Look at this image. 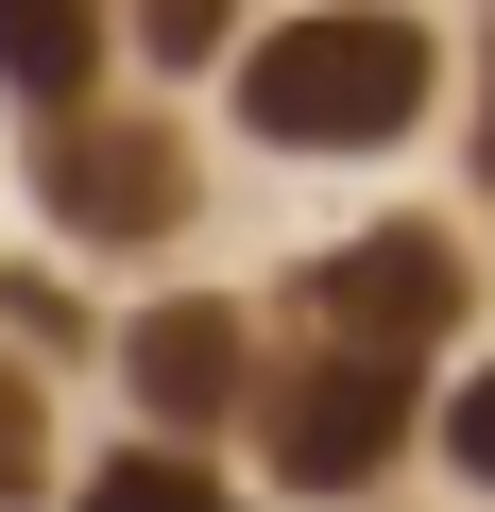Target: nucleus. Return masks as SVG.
<instances>
[{"instance_id":"20e7f679","label":"nucleus","mask_w":495,"mask_h":512,"mask_svg":"<svg viewBox=\"0 0 495 512\" xmlns=\"http://www.w3.org/2000/svg\"><path fill=\"white\" fill-rule=\"evenodd\" d=\"M52 205H69L86 239H171V222H188V154H171L154 120H120V137H52Z\"/></svg>"},{"instance_id":"7ed1b4c3","label":"nucleus","mask_w":495,"mask_h":512,"mask_svg":"<svg viewBox=\"0 0 495 512\" xmlns=\"http://www.w3.org/2000/svg\"><path fill=\"white\" fill-rule=\"evenodd\" d=\"M308 308H325V342L427 359V325H461V256H444L427 222H376V239H342L325 274H308Z\"/></svg>"},{"instance_id":"f257e3e1","label":"nucleus","mask_w":495,"mask_h":512,"mask_svg":"<svg viewBox=\"0 0 495 512\" xmlns=\"http://www.w3.org/2000/svg\"><path fill=\"white\" fill-rule=\"evenodd\" d=\"M239 103H257V137H291V154L410 137V103H427V35L376 18V0H325V18H291V35L239 52Z\"/></svg>"},{"instance_id":"39448f33","label":"nucleus","mask_w":495,"mask_h":512,"mask_svg":"<svg viewBox=\"0 0 495 512\" xmlns=\"http://www.w3.org/2000/svg\"><path fill=\"white\" fill-rule=\"evenodd\" d=\"M137 393H154L171 427H222L239 393H257V359H239V308H154V325H137Z\"/></svg>"},{"instance_id":"6e6552de","label":"nucleus","mask_w":495,"mask_h":512,"mask_svg":"<svg viewBox=\"0 0 495 512\" xmlns=\"http://www.w3.org/2000/svg\"><path fill=\"white\" fill-rule=\"evenodd\" d=\"M52 478V410H35V376H0V495H35Z\"/></svg>"},{"instance_id":"f03ea898","label":"nucleus","mask_w":495,"mask_h":512,"mask_svg":"<svg viewBox=\"0 0 495 512\" xmlns=\"http://www.w3.org/2000/svg\"><path fill=\"white\" fill-rule=\"evenodd\" d=\"M393 444H410V359L325 342V359H291V376H274V461H291V478H325V495H342V478H376Z\"/></svg>"},{"instance_id":"1a4fd4ad","label":"nucleus","mask_w":495,"mask_h":512,"mask_svg":"<svg viewBox=\"0 0 495 512\" xmlns=\"http://www.w3.org/2000/svg\"><path fill=\"white\" fill-rule=\"evenodd\" d=\"M137 35L154 52H222V0H137Z\"/></svg>"},{"instance_id":"423d86ee","label":"nucleus","mask_w":495,"mask_h":512,"mask_svg":"<svg viewBox=\"0 0 495 512\" xmlns=\"http://www.w3.org/2000/svg\"><path fill=\"white\" fill-rule=\"evenodd\" d=\"M86 52H103V0H0V69H18L35 103H69Z\"/></svg>"},{"instance_id":"0eeeda50","label":"nucleus","mask_w":495,"mask_h":512,"mask_svg":"<svg viewBox=\"0 0 495 512\" xmlns=\"http://www.w3.org/2000/svg\"><path fill=\"white\" fill-rule=\"evenodd\" d=\"M86 512H239V495H205L188 461H120V478H86Z\"/></svg>"},{"instance_id":"9d476101","label":"nucleus","mask_w":495,"mask_h":512,"mask_svg":"<svg viewBox=\"0 0 495 512\" xmlns=\"http://www.w3.org/2000/svg\"><path fill=\"white\" fill-rule=\"evenodd\" d=\"M444 444H461V478H495V376H461V410H444Z\"/></svg>"}]
</instances>
